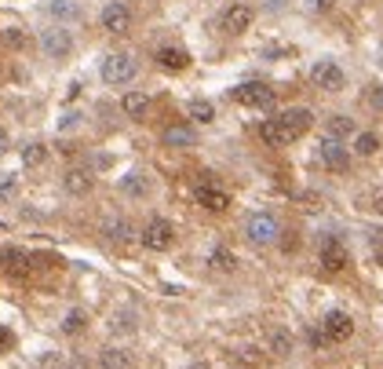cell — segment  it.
Segmentation results:
<instances>
[{"mask_svg": "<svg viewBox=\"0 0 383 369\" xmlns=\"http://www.w3.org/2000/svg\"><path fill=\"white\" fill-rule=\"evenodd\" d=\"M135 73H139V62L124 52L103 59V81L106 85H128V81H135Z\"/></svg>", "mask_w": 383, "mask_h": 369, "instance_id": "obj_1", "label": "cell"}, {"mask_svg": "<svg viewBox=\"0 0 383 369\" xmlns=\"http://www.w3.org/2000/svg\"><path fill=\"white\" fill-rule=\"evenodd\" d=\"M234 103L252 106V110H270L274 106V88H266L263 81H245L234 88Z\"/></svg>", "mask_w": 383, "mask_h": 369, "instance_id": "obj_2", "label": "cell"}, {"mask_svg": "<svg viewBox=\"0 0 383 369\" xmlns=\"http://www.w3.org/2000/svg\"><path fill=\"white\" fill-rule=\"evenodd\" d=\"M245 234H248V242H255V245H270V242H278L281 223L270 216V212H255V216H248V223H245Z\"/></svg>", "mask_w": 383, "mask_h": 369, "instance_id": "obj_3", "label": "cell"}, {"mask_svg": "<svg viewBox=\"0 0 383 369\" xmlns=\"http://www.w3.org/2000/svg\"><path fill=\"white\" fill-rule=\"evenodd\" d=\"M310 81H314V88H325V92H343V85H347V73L340 70V62H332V59H317V62H314V70H310Z\"/></svg>", "mask_w": 383, "mask_h": 369, "instance_id": "obj_4", "label": "cell"}, {"mask_svg": "<svg viewBox=\"0 0 383 369\" xmlns=\"http://www.w3.org/2000/svg\"><path fill=\"white\" fill-rule=\"evenodd\" d=\"M142 245L153 249V252H168L175 245V227L168 219H150L147 227H142Z\"/></svg>", "mask_w": 383, "mask_h": 369, "instance_id": "obj_5", "label": "cell"}, {"mask_svg": "<svg viewBox=\"0 0 383 369\" xmlns=\"http://www.w3.org/2000/svg\"><path fill=\"white\" fill-rule=\"evenodd\" d=\"M40 48H44L47 59H66L73 52V34H70V29H62V26L44 29V34H40Z\"/></svg>", "mask_w": 383, "mask_h": 369, "instance_id": "obj_6", "label": "cell"}, {"mask_svg": "<svg viewBox=\"0 0 383 369\" xmlns=\"http://www.w3.org/2000/svg\"><path fill=\"white\" fill-rule=\"evenodd\" d=\"M103 29L106 34H128V29H132V11H128V4L110 0L103 8Z\"/></svg>", "mask_w": 383, "mask_h": 369, "instance_id": "obj_7", "label": "cell"}, {"mask_svg": "<svg viewBox=\"0 0 383 369\" xmlns=\"http://www.w3.org/2000/svg\"><path fill=\"white\" fill-rule=\"evenodd\" d=\"M322 333L329 336V344H343L350 333H354V318L347 311H329L325 322H322Z\"/></svg>", "mask_w": 383, "mask_h": 369, "instance_id": "obj_8", "label": "cell"}, {"mask_svg": "<svg viewBox=\"0 0 383 369\" xmlns=\"http://www.w3.org/2000/svg\"><path fill=\"white\" fill-rule=\"evenodd\" d=\"M0 270H4V275H11V278H26L29 270H33V260H29L22 249L8 245V249H0Z\"/></svg>", "mask_w": 383, "mask_h": 369, "instance_id": "obj_9", "label": "cell"}, {"mask_svg": "<svg viewBox=\"0 0 383 369\" xmlns=\"http://www.w3.org/2000/svg\"><path fill=\"white\" fill-rule=\"evenodd\" d=\"M317 157H322V165H325L329 172H347V165H350L347 147H343V143H336V139H322Z\"/></svg>", "mask_w": 383, "mask_h": 369, "instance_id": "obj_10", "label": "cell"}, {"mask_svg": "<svg viewBox=\"0 0 383 369\" xmlns=\"http://www.w3.org/2000/svg\"><path fill=\"white\" fill-rule=\"evenodd\" d=\"M322 267L329 270V275H336V270L347 267V245L340 242V238H322Z\"/></svg>", "mask_w": 383, "mask_h": 369, "instance_id": "obj_11", "label": "cell"}, {"mask_svg": "<svg viewBox=\"0 0 383 369\" xmlns=\"http://www.w3.org/2000/svg\"><path fill=\"white\" fill-rule=\"evenodd\" d=\"M278 121L285 124V132H289L292 143H296L299 136H307V132H310L314 114H310V110H303V106H296V110H285V114H278Z\"/></svg>", "mask_w": 383, "mask_h": 369, "instance_id": "obj_12", "label": "cell"}, {"mask_svg": "<svg viewBox=\"0 0 383 369\" xmlns=\"http://www.w3.org/2000/svg\"><path fill=\"white\" fill-rule=\"evenodd\" d=\"M252 19H255V11L248 4H234V8L223 11V29L237 37V34H245V29L252 26Z\"/></svg>", "mask_w": 383, "mask_h": 369, "instance_id": "obj_13", "label": "cell"}, {"mask_svg": "<svg viewBox=\"0 0 383 369\" xmlns=\"http://www.w3.org/2000/svg\"><path fill=\"white\" fill-rule=\"evenodd\" d=\"M197 205H204L209 212H223V208H230V194L216 183H201L197 187Z\"/></svg>", "mask_w": 383, "mask_h": 369, "instance_id": "obj_14", "label": "cell"}, {"mask_svg": "<svg viewBox=\"0 0 383 369\" xmlns=\"http://www.w3.org/2000/svg\"><path fill=\"white\" fill-rule=\"evenodd\" d=\"M260 136H263V143H266V147H289V143H292V136L285 132V124H281L278 117L263 121V124H260Z\"/></svg>", "mask_w": 383, "mask_h": 369, "instance_id": "obj_15", "label": "cell"}, {"mask_svg": "<svg viewBox=\"0 0 383 369\" xmlns=\"http://www.w3.org/2000/svg\"><path fill=\"white\" fill-rule=\"evenodd\" d=\"M121 190L128 198H147L150 194V175L147 172H128V175H121Z\"/></svg>", "mask_w": 383, "mask_h": 369, "instance_id": "obj_16", "label": "cell"}, {"mask_svg": "<svg viewBox=\"0 0 383 369\" xmlns=\"http://www.w3.org/2000/svg\"><path fill=\"white\" fill-rule=\"evenodd\" d=\"M121 106H124V114L132 117V121H142V117L150 114V95L147 92H128Z\"/></svg>", "mask_w": 383, "mask_h": 369, "instance_id": "obj_17", "label": "cell"}, {"mask_svg": "<svg viewBox=\"0 0 383 369\" xmlns=\"http://www.w3.org/2000/svg\"><path fill=\"white\" fill-rule=\"evenodd\" d=\"M157 62H161L165 70H172V73H179V70H186L190 66V55L183 52V48H161V52H157Z\"/></svg>", "mask_w": 383, "mask_h": 369, "instance_id": "obj_18", "label": "cell"}, {"mask_svg": "<svg viewBox=\"0 0 383 369\" xmlns=\"http://www.w3.org/2000/svg\"><path fill=\"white\" fill-rule=\"evenodd\" d=\"M62 187H66L70 194L81 198V194H88V190H91V172H84V168H70L66 175H62Z\"/></svg>", "mask_w": 383, "mask_h": 369, "instance_id": "obj_19", "label": "cell"}, {"mask_svg": "<svg viewBox=\"0 0 383 369\" xmlns=\"http://www.w3.org/2000/svg\"><path fill=\"white\" fill-rule=\"evenodd\" d=\"M197 136H194V128H186V124H172L165 128V147H194Z\"/></svg>", "mask_w": 383, "mask_h": 369, "instance_id": "obj_20", "label": "cell"}, {"mask_svg": "<svg viewBox=\"0 0 383 369\" xmlns=\"http://www.w3.org/2000/svg\"><path fill=\"white\" fill-rule=\"evenodd\" d=\"M99 362H103V369H132V359H128V351H121V347H106L99 355Z\"/></svg>", "mask_w": 383, "mask_h": 369, "instance_id": "obj_21", "label": "cell"}, {"mask_svg": "<svg viewBox=\"0 0 383 369\" xmlns=\"http://www.w3.org/2000/svg\"><path fill=\"white\" fill-rule=\"evenodd\" d=\"M329 139H347V136H354V121H350V117H343V114H336V117H329Z\"/></svg>", "mask_w": 383, "mask_h": 369, "instance_id": "obj_22", "label": "cell"}, {"mask_svg": "<svg viewBox=\"0 0 383 369\" xmlns=\"http://www.w3.org/2000/svg\"><path fill=\"white\" fill-rule=\"evenodd\" d=\"M209 267H212V270H219V275H230V270L237 267V260H234V252H230V249H212Z\"/></svg>", "mask_w": 383, "mask_h": 369, "instance_id": "obj_23", "label": "cell"}, {"mask_svg": "<svg viewBox=\"0 0 383 369\" xmlns=\"http://www.w3.org/2000/svg\"><path fill=\"white\" fill-rule=\"evenodd\" d=\"M190 117H194L197 124H212L216 121V106L209 99H194L190 103Z\"/></svg>", "mask_w": 383, "mask_h": 369, "instance_id": "obj_24", "label": "cell"}, {"mask_svg": "<svg viewBox=\"0 0 383 369\" xmlns=\"http://www.w3.org/2000/svg\"><path fill=\"white\" fill-rule=\"evenodd\" d=\"M47 161V150H44V143H29V147H22V165L29 168H37Z\"/></svg>", "mask_w": 383, "mask_h": 369, "instance_id": "obj_25", "label": "cell"}, {"mask_svg": "<svg viewBox=\"0 0 383 369\" xmlns=\"http://www.w3.org/2000/svg\"><path fill=\"white\" fill-rule=\"evenodd\" d=\"M106 238H110V242H128V238H132V223H128V219H114V223H106Z\"/></svg>", "mask_w": 383, "mask_h": 369, "instance_id": "obj_26", "label": "cell"}, {"mask_svg": "<svg viewBox=\"0 0 383 369\" xmlns=\"http://www.w3.org/2000/svg\"><path fill=\"white\" fill-rule=\"evenodd\" d=\"M270 351H274V355H289V351H292V336L285 329H270Z\"/></svg>", "mask_w": 383, "mask_h": 369, "instance_id": "obj_27", "label": "cell"}, {"mask_svg": "<svg viewBox=\"0 0 383 369\" xmlns=\"http://www.w3.org/2000/svg\"><path fill=\"white\" fill-rule=\"evenodd\" d=\"M84 326H88V314L84 311H70L66 318H62V333H70V336L84 333Z\"/></svg>", "mask_w": 383, "mask_h": 369, "instance_id": "obj_28", "label": "cell"}, {"mask_svg": "<svg viewBox=\"0 0 383 369\" xmlns=\"http://www.w3.org/2000/svg\"><path fill=\"white\" fill-rule=\"evenodd\" d=\"M354 150H358L361 157H373V154L380 150V136H376V132H361L358 143H354Z\"/></svg>", "mask_w": 383, "mask_h": 369, "instance_id": "obj_29", "label": "cell"}, {"mask_svg": "<svg viewBox=\"0 0 383 369\" xmlns=\"http://www.w3.org/2000/svg\"><path fill=\"white\" fill-rule=\"evenodd\" d=\"M365 103H369L373 110H383V85H369V92H365Z\"/></svg>", "mask_w": 383, "mask_h": 369, "instance_id": "obj_30", "label": "cell"}, {"mask_svg": "<svg viewBox=\"0 0 383 369\" xmlns=\"http://www.w3.org/2000/svg\"><path fill=\"white\" fill-rule=\"evenodd\" d=\"M52 15H59V19H77V8L66 4V0H55V4H52Z\"/></svg>", "mask_w": 383, "mask_h": 369, "instance_id": "obj_31", "label": "cell"}, {"mask_svg": "<svg viewBox=\"0 0 383 369\" xmlns=\"http://www.w3.org/2000/svg\"><path fill=\"white\" fill-rule=\"evenodd\" d=\"M15 190H19V183H15V175H4V180H0V201L15 198Z\"/></svg>", "mask_w": 383, "mask_h": 369, "instance_id": "obj_32", "label": "cell"}, {"mask_svg": "<svg viewBox=\"0 0 383 369\" xmlns=\"http://www.w3.org/2000/svg\"><path fill=\"white\" fill-rule=\"evenodd\" d=\"M11 347H15V333L0 326V355H4V351H11Z\"/></svg>", "mask_w": 383, "mask_h": 369, "instance_id": "obj_33", "label": "cell"}, {"mask_svg": "<svg viewBox=\"0 0 383 369\" xmlns=\"http://www.w3.org/2000/svg\"><path fill=\"white\" fill-rule=\"evenodd\" d=\"M4 41H8L11 48H22V44H26V37H22V29H4Z\"/></svg>", "mask_w": 383, "mask_h": 369, "instance_id": "obj_34", "label": "cell"}, {"mask_svg": "<svg viewBox=\"0 0 383 369\" xmlns=\"http://www.w3.org/2000/svg\"><path fill=\"white\" fill-rule=\"evenodd\" d=\"M307 336H310V344H314V347H317V351H322V347H329V336H325V333H322V329H310V333H307Z\"/></svg>", "mask_w": 383, "mask_h": 369, "instance_id": "obj_35", "label": "cell"}, {"mask_svg": "<svg viewBox=\"0 0 383 369\" xmlns=\"http://www.w3.org/2000/svg\"><path fill=\"white\" fill-rule=\"evenodd\" d=\"M114 329H132V318H128V314L121 318V314H117V322H114Z\"/></svg>", "mask_w": 383, "mask_h": 369, "instance_id": "obj_36", "label": "cell"}, {"mask_svg": "<svg viewBox=\"0 0 383 369\" xmlns=\"http://www.w3.org/2000/svg\"><path fill=\"white\" fill-rule=\"evenodd\" d=\"M373 208H376V212H380V216H383V190H380V194H376V198H373Z\"/></svg>", "mask_w": 383, "mask_h": 369, "instance_id": "obj_37", "label": "cell"}, {"mask_svg": "<svg viewBox=\"0 0 383 369\" xmlns=\"http://www.w3.org/2000/svg\"><path fill=\"white\" fill-rule=\"evenodd\" d=\"M373 260H376V263L383 267V245H376V249H373Z\"/></svg>", "mask_w": 383, "mask_h": 369, "instance_id": "obj_38", "label": "cell"}, {"mask_svg": "<svg viewBox=\"0 0 383 369\" xmlns=\"http://www.w3.org/2000/svg\"><path fill=\"white\" fill-rule=\"evenodd\" d=\"M4 150H8V132L0 128V154H4Z\"/></svg>", "mask_w": 383, "mask_h": 369, "instance_id": "obj_39", "label": "cell"}, {"mask_svg": "<svg viewBox=\"0 0 383 369\" xmlns=\"http://www.w3.org/2000/svg\"><path fill=\"white\" fill-rule=\"evenodd\" d=\"M317 8H322V11H325V8H332V0H317Z\"/></svg>", "mask_w": 383, "mask_h": 369, "instance_id": "obj_40", "label": "cell"}, {"mask_svg": "<svg viewBox=\"0 0 383 369\" xmlns=\"http://www.w3.org/2000/svg\"><path fill=\"white\" fill-rule=\"evenodd\" d=\"M194 369H209V366H194Z\"/></svg>", "mask_w": 383, "mask_h": 369, "instance_id": "obj_41", "label": "cell"}]
</instances>
